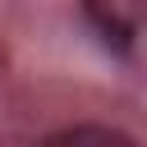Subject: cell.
Returning <instances> with one entry per match:
<instances>
[{"mask_svg":"<svg viewBox=\"0 0 147 147\" xmlns=\"http://www.w3.org/2000/svg\"><path fill=\"white\" fill-rule=\"evenodd\" d=\"M41 147H133V142L115 129H64V133L46 138Z\"/></svg>","mask_w":147,"mask_h":147,"instance_id":"cell-1","label":"cell"}]
</instances>
